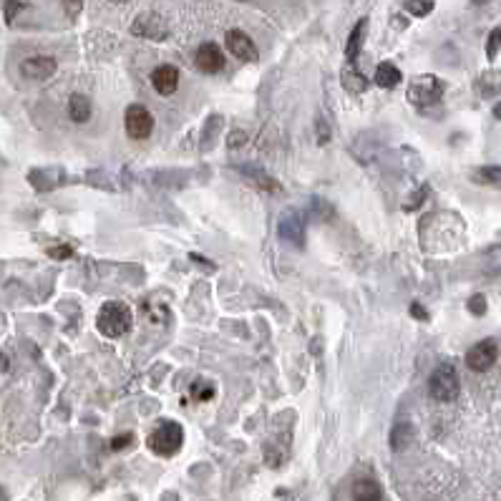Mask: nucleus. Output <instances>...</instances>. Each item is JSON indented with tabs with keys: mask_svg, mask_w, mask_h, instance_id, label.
Listing matches in <instances>:
<instances>
[{
	"mask_svg": "<svg viewBox=\"0 0 501 501\" xmlns=\"http://www.w3.org/2000/svg\"><path fill=\"white\" fill-rule=\"evenodd\" d=\"M96 328L106 338H122L131 330V310L124 302H106L96 317Z\"/></svg>",
	"mask_w": 501,
	"mask_h": 501,
	"instance_id": "obj_1",
	"label": "nucleus"
},
{
	"mask_svg": "<svg viewBox=\"0 0 501 501\" xmlns=\"http://www.w3.org/2000/svg\"><path fill=\"white\" fill-rule=\"evenodd\" d=\"M184 444V428L177 420H162L149 436V449L156 456H174Z\"/></svg>",
	"mask_w": 501,
	"mask_h": 501,
	"instance_id": "obj_2",
	"label": "nucleus"
},
{
	"mask_svg": "<svg viewBox=\"0 0 501 501\" xmlns=\"http://www.w3.org/2000/svg\"><path fill=\"white\" fill-rule=\"evenodd\" d=\"M459 391H461V380L454 365L449 363L438 365V368L433 370L431 380H428V393H431L433 401H438V403H451V401H456Z\"/></svg>",
	"mask_w": 501,
	"mask_h": 501,
	"instance_id": "obj_3",
	"label": "nucleus"
},
{
	"mask_svg": "<svg viewBox=\"0 0 501 501\" xmlns=\"http://www.w3.org/2000/svg\"><path fill=\"white\" fill-rule=\"evenodd\" d=\"M305 232H307V217L305 212L297 209H285L277 219V237L290 247H302L305 244Z\"/></svg>",
	"mask_w": 501,
	"mask_h": 501,
	"instance_id": "obj_4",
	"label": "nucleus"
},
{
	"mask_svg": "<svg viewBox=\"0 0 501 501\" xmlns=\"http://www.w3.org/2000/svg\"><path fill=\"white\" fill-rule=\"evenodd\" d=\"M444 98V81H438L436 76H420L408 86V101L418 109L436 106Z\"/></svg>",
	"mask_w": 501,
	"mask_h": 501,
	"instance_id": "obj_5",
	"label": "nucleus"
},
{
	"mask_svg": "<svg viewBox=\"0 0 501 501\" xmlns=\"http://www.w3.org/2000/svg\"><path fill=\"white\" fill-rule=\"evenodd\" d=\"M124 126H126L129 136L141 141V138H149V134L154 131V116L149 114L146 106L131 104L126 109V116H124Z\"/></svg>",
	"mask_w": 501,
	"mask_h": 501,
	"instance_id": "obj_6",
	"label": "nucleus"
},
{
	"mask_svg": "<svg viewBox=\"0 0 501 501\" xmlns=\"http://www.w3.org/2000/svg\"><path fill=\"white\" fill-rule=\"evenodd\" d=\"M496 355H499L496 340L486 338V340H481V343H476V346L466 353V365L473 370V373H486V370L496 363Z\"/></svg>",
	"mask_w": 501,
	"mask_h": 501,
	"instance_id": "obj_7",
	"label": "nucleus"
},
{
	"mask_svg": "<svg viewBox=\"0 0 501 501\" xmlns=\"http://www.w3.org/2000/svg\"><path fill=\"white\" fill-rule=\"evenodd\" d=\"M131 33L138 35V38H149V41H164L169 35V28L162 18L154 16V13H141L131 23Z\"/></svg>",
	"mask_w": 501,
	"mask_h": 501,
	"instance_id": "obj_8",
	"label": "nucleus"
},
{
	"mask_svg": "<svg viewBox=\"0 0 501 501\" xmlns=\"http://www.w3.org/2000/svg\"><path fill=\"white\" fill-rule=\"evenodd\" d=\"M240 174H242L244 182L252 184L254 189L267 191V194H283V184H280L272 174H267L265 169L254 167V164H244V167H240Z\"/></svg>",
	"mask_w": 501,
	"mask_h": 501,
	"instance_id": "obj_9",
	"label": "nucleus"
},
{
	"mask_svg": "<svg viewBox=\"0 0 501 501\" xmlns=\"http://www.w3.org/2000/svg\"><path fill=\"white\" fill-rule=\"evenodd\" d=\"M194 64L202 73H219L225 69V53L219 51L217 43H202L194 53Z\"/></svg>",
	"mask_w": 501,
	"mask_h": 501,
	"instance_id": "obj_10",
	"label": "nucleus"
},
{
	"mask_svg": "<svg viewBox=\"0 0 501 501\" xmlns=\"http://www.w3.org/2000/svg\"><path fill=\"white\" fill-rule=\"evenodd\" d=\"M56 69H58L56 58L51 56H33L25 58L23 64H20V73L25 78H30V81H46V78H51L56 73Z\"/></svg>",
	"mask_w": 501,
	"mask_h": 501,
	"instance_id": "obj_11",
	"label": "nucleus"
},
{
	"mask_svg": "<svg viewBox=\"0 0 501 501\" xmlns=\"http://www.w3.org/2000/svg\"><path fill=\"white\" fill-rule=\"evenodd\" d=\"M225 46L227 51L235 58H240V61H257V46H254L252 38H249L247 33H242V30H230V33L225 35Z\"/></svg>",
	"mask_w": 501,
	"mask_h": 501,
	"instance_id": "obj_12",
	"label": "nucleus"
},
{
	"mask_svg": "<svg viewBox=\"0 0 501 501\" xmlns=\"http://www.w3.org/2000/svg\"><path fill=\"white\" fill-rule=\"evenodd\" d=\"M151 83H154L159 96H172L179 88V71L169 64L159 66V69H154V73H151Z\"/></svg>",
	"mask_w": 501,
	"mask_h": 501,
	"instance_id": "obj_13",
	"label": "nucleus"
},
{
	"mask_svg": "<svg viewBox=\"0 0 501 501\" xmlns=\"http://www.w3.org/2000/svg\"><path fill=\"white\" fill-rule=\"evenodd\" d=\"M340 83H343V88H346L348 93H363L365 88H368V78L353 64L343 66V71H340Z\"/></svg>",
	"mask_w": 501,
	"mask_h": 501,
	"instance_id": "obj_14",
	"label": "nucleus"
},
{
	"mask_svg": "<svg viewBox=\"0 0 501 501\" xmlns=\"http://www.w3.org/2000/svg\"><path fill=\"white\" fill-rule=\"evenodd\" d=\"M69 116L76 124H83L91 119V98L86 93H73L69 98Z\"/></svg>",
	"mask_w": 501,
	"mask_h": 501,
	"instance_id": "obj_15",
	"label": "nucleus"
},
{
	"mask_svg": "<svg viewBox=\"0 0 501 501\" xmlns=\"http://www.w3.org/2000/svg\"><path fill=\"white\" fill-rule=\"evenodd\" d=\"M398 83H401V71H398V66L391 64V61L378 64V69H375V86L396 88Z\"/></svg>",
	"mask_w": 501,
	"mask_h": 501,
	"instance_id": "obj_16",
	"label": "nucleus"
},
{
	"mask_svg": "<svg viewBox=\"0 0 501 501\" xmlns=\"http://www.w3.org/2000/svg\"><path fill=\"white\" fill-rule=\"evenodd\" d=\"M476 91L481 98H491L496 93H501V73L499 71H484L476 78Z\"/></svg>",
	"mask_w": 501,
	"mask_h": 501,
	"instance_id": "obj_17",
	"label": "nucleus"
},
{
	"mask_svg": "<svg viewBox=\"0 0 501 501\" xmlns=\"http://www.w3.org/2000/svg\"><path fill=\"white\" fill-rule=\"evenodd\" d=\"M380 496H383V491L373 478H360L353 484V501H380Z\"/></svg>",
	"mask_w": 501,
	"mask_h": 501,
	"instance_id": "obj_18",
	"label": "nucleus"
},
{
	"mask_svg": "<svg viewBox=\"0 0 501 501\" xmlns=\"http://www.w3.org/2000/svg\"><path fill=\"white\" fill-rule=\"evenodd\" d=\"M365 33H368V18H360V20L355 23V28L350 30V38H348V43H346L348 61H353V58L360 53V48H363V41H365Z\"/></svg>",
	"mask_w": 501,
	"mask_h": 501,
	"instance_id": "obj_19",
	"label": "nucleus"
},
{
	"mask_svg": "<svg viewBox=\"0 0 501 501\" xmlns=\"http://www.w3.org/2000/svg\"><path fill=\"white\" fill-rule=\"evenodd\" d=\"M411 441H413V426H411L408 420H398L391 431V449L403 451V449H408Z\"/></svg>",
	"mask_w": 501,
	"mask_h": 501,
	"instance_id": "obj_20",
	"label": "nucleus"
},
{
	"mask_svg": "<svg viewBox=\"0 0 501 501\" xmlns=\"http://www.w3.org/2000/svg\"><path fill=\"white\" fill-rule=\"evenodd\" d=\"M473 179L481 184H496L501 187V167H481L473 172Z\"/></svg>",
	"mask_w": 501,
	"mask_h": 501,
	"instance_id": "obj_21",
	"label": "nucleus"
},
{
	"mask_svg": "<svg viewBox=\"0 0 501 501\" xmlns=\"http://www.w3.org/2000/svg\"><path fill=\"white\" fill-rule=\"evenodd\" d=\"M406 11L415 18H426L433 11V0H406Z\"/></svg>",
	"mask_w": 501,
	"mask_h": 501,
	"instance_id": "obj_22",
	"label": "nucleus"
},
{
	"mask_svg": "<svg viewBox=\"0 0 501 501\" xmlns=\"http://www.w3.org/2000/svg\"><path fill=\"white\" fill-rule=\"evenodd\" d=\"M310 209L315 212L312 217H317L320 222H328V219H333V214H335V209L330 207V204L325 202V199H320V196H315V199H312V202H310Z\"/></svg>",
	"mask_w": 501,
	"mask_h": 501,
	"instance_id": "obj_23",
	"label": "nucleus"
},
{
	"mask_svg": "<svg viewBox=\"0 0 501 501\" xmlns=\"http://www.w3.org/2000/svg\"><path fill=\"white\" fill-rule=\"evenodd\" d=\"M86 182L93 187H101V189H114V179H109V174L96 169V172H88L86 174Z\"/></svg>",
	"mask_w": 501,
	"mask_h": 501,
	"instance_id": "obj_24",
	"label": "nucleus"
},
{
	"mask_svg": "<svg viewBox=\"0 0 501 501\" xmlns=\"http://www.w3.org/2000/svg\"><path fill=\"white\" fill-rule=\"evenodd\" d=\"M499 51H501V28H494L489 33V41H486V56H489V61H494Z\"/></svg>",
	"mask_w": 501,
	"mask_h": 501,
	"instance_id": "obj_25",
	"label": "nucleus"
},
{
	"mask_svg": "<svg viewBox=\"0 0 501 501\" xmlns=\"http://www.w3.org/2000/svg\"><path fill=\"white\" fill-rule=\"evenodd\" d=\"M23 3H20V0H6V6H3V16H6V23L11 25L13 20H16V16L20 11H23Z\"/></svg>",
	"mask_w": 501,
	"mask_h": 501,
	"instance_id": "obj_26",
	"label": "nucleus"
},
{
	"mask_svg": "<svg viewBox=\"0 0 501 501\" xmlns=\"http://www.w3.org/2000/svg\"><path fill=\"white\" fill-rule=\"evenodd\" d=\"M466 307H468V312H471V315L481 317L486 312V297H484V295H473V297L466 302Z\"/></svg>",
	"mask_w": 501,
	"mask_h": 501,
	"instance_id": "obj_27",
	"label": "nucleus"
},
{
	"mask_svg": "<svg viewBox=\"0 0 501 501\" xmlns=\"http://www.w3.org/2000/svg\"><path fill=\"white\" fill-rule=\"evenodd\" d=\"M426 194H428V187H420L418 191H413V199H411V202H406V204H403V209H406V212H413V209L418 207V204L423 202V199H426Z\"/></svg>",
	"mask_w": 501,
	"mask_h": 501,
	"instance_id": "obj_28",
	"label": "nucleus"
},
{
	"mask_svg": "<svg viewBox=\"0 0 501 501\" xmlns=\"http://www.w3.org/2000/svg\"><path fill=\"white\" fill-rule=\"evenodd\" d=\"M64 8H66V13H69V18H76L78 13H81L83 0H64Z\"/></svg>",
	"mask_w": 501,
	"mask_h": 501,
	"instance_id": "obj_29",
	"label": "nucleus"
},
{
	"mask_svg": "<svg viewBox=\"0 0 501 501\" xmlns=\"http://www.w3.org/2000/svg\"><path fill=\"white\" fill-rule=\"evenodd\" d=\"M134 441V436L131 433H124V436H119V438H114V441H111V449L114 451H119V449H124V446H129Z\"/></svg>",
	"mask_w": 501,
	"mask_h": 501,
	"instance_id": "obj_30",
	"label": "nucleus"
},
{
	"mask_svg": "<svg viewBox=\"0 0 501 501\" xmlns=\"http://www.w3.org/2000/svg\"><path fill=\"white\" fill-rule=\"evenodd\" d=\"M73 254V249L71 247H51V257H56V259H66V257H71Z\"/></svg>",
	"mask_w": 501,
	"mask_h": 501,
	"instance_id": "obj_31",
	"label": "nucleus"
},
{
	"mask_svg": "<svg viewBox=\"0 0 501 501\" xmlns=\"http://www.w3.org/2000/svg\"><path fill=\"white\" fill-rule=\"evenodd\" d=\"M411 315L418 317V320H428V312L423 310V307H420L418 302H413V305H411Z\"/></svg>",
	"mask_w": 501,
	"mask_h": 501,
	"instance_id": "obj_32",
	"label": "nucleus"
},
{
	"mask_svg": "<svg viewBox=\"0 0 501 501\" xmlns=\"http://www.w3.org/2000/svg\"><path fill=\"white\" fill-rule=\"evenodd\" d=\"M191 262H199V265H204V267H209V270H214L212 262H207V259H204L202 254H194V252H191Z\"/></svg>",
	"mask_w": 501,
	"mask_h": 501,
	"instance_id": "obj_33",
	"label": "nucleus"
},
{
	"mask_svg": "<svg viewBox=\"0 0 501 501\" xmlns=\"http://www.w3.org/2000/svg\"><path fill=\"white\" fill-rule=\"evenodd\" d=\"M494 116L501 122V104H496V106H494Z\"/></svg>",
	"mask_w": 501,
	"mask_h": 501,
	"instance_id": "obj_34",
	"label": "nucleus"
},
{
	"mask_svg": "<svg viewBox=\"0 0 501 501\" xmlns=\"http://www.w3.org/2000/svg\"><path fill=\"white\" fill-rule=\"evenodd\" d=\"M473 6H484V3H489V0H471Z\"/></svg>",
	"mask_w": 501,
	"mask_h": 501,
	"instance_id": "obj_35",
	"label": "nucleus"
},
{
	"mask_svg": "<svg viewBox=\"0 0 501 501\" xmlns=\"http://www.w3.org/2000/svg\"><path fill=\"white\" fill-rule=\"evenodd\" d=\"M0 501H8V494L3 489H0Z\"/></svg>",
	"mask_w": 501,
	"mask_h": 501,
	"instance_id": "obj_36",
	"label": "nucleus"
},
{
	"mask_svg": "<svg viewBox=\"0 0 501 501\" xmlns=\"http://www.w3.org/2000/svg\"><path fill=\"white\" fill-rule=\"evenodd\" d=\"M119 3H124V0H119Z\"/></svg>",
	"mask_w": 501,
	"mask_h": 501,
	"instance_id": "obj_37",
	"label": "nucleus"
}]
</instances>
